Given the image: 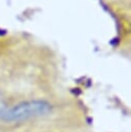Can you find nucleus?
<instances>
[{
    "mask_svg": "<svg viewBox=\"0 0 131 132\" xmlns=\"http://www.w3.org/2000/svg\"><path fill=\"white\" fill-rule=\"evenodd\" d=\"M52 111V105L45 100H29L5 107L0 119L6 123H21L31 119L46 116Z\"/></svg>",
    "mask_w": 131,
    "mask_h": 132,
    "instance_id": "obj_1",
    "label": "nucleus"
},
{
    "mask_svg": "<svg viewBox=\"0 0 131 132\" xmlns=\"http://www.w3.org/2000/svg\"><path fill=\"white\" fill-rule=\"evenodd\" d=\"M5 108V105H4V103L2 102V101H0V114H1V112L3 111V109Z\"/></svg>",
    "mask_w": 131,
    "mask_h": 132,
    "instance_id": "obj_2",
    "label": "nucleus"
}]
</instances>
